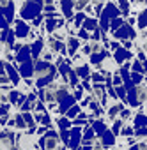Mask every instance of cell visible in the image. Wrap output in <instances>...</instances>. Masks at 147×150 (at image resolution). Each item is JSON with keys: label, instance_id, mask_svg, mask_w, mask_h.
<instances>
[{"label": "cell", "instance_id": "cell-1", "mask_svg": "<svg viewBox=\"0 0 147 150\" xmlns=\"http://www.w3.org/2000/svg\"><path fill=\"white\" fill-rule=\"evenodd\" d=\"M57 145H59V138H57V134H48L46 138H44V150H53V148H57Z\"/></svg>", "mask_w": 147, "mask_h": 150}, {"label": "cell", "instance_id": "cell-2", "mask_svg": "<svg viewBox=\"0 0 147 150\" xmlns=\"http://www.w3.org/2000/svg\"><path fill=\"white\" fill-rule=\"evenodd\" d=\"M13 139H14L13 132H9V131H2V132H0V143H4L6 146H11Z\"/></svg>", "mask_w": 147, "mask_h": 150}, {"label": "cell", "instance_id": "cell-3", "mask_svg": "<svg viewBox=\"0 0 147 150\" xmlns=\"http://www.w3.org/2000/svg\"><path fill=\"white\" fill-rule=\"evenodd\" d=\"M89 7V0H75V9L76 11H82V9H87Z\"/></svg>", "mask_w": 147, "mask_h": 150}, {"label": "cell", "instance_id": "cell-4", "mask_svg": "<svg viewBox=\"0 0 147 150\" xmlns=\"http://www.w3.org/2000/svg\"><path fill=\"white\" fill-rule=\"evenodd\" d=\"M9 4V0H0V6H2V7H6Z\"/></svg>", "mask_w": 147, "mask_h": 150}, {"label": "cell", "instance_id": "cell-5", "mask_svg": "<svg viewBox=\"0 0 147 150\" xmlns=\"http://www.w3.org/2000/svg\"><path fill=\"white\" fill-rule=\"evenodd\" d=\"M143 50L147 51V37H143Z\"/></svg>", "mask_w": 147, "mask_h": 150}, {"label": "cell", "instance_id": "cell-6", "mask_svg": "<svg viewBox=\"0 0 147 150\" xmlns=\"http://www.w3.org/2000/svg\"><path fill=\"white\" fill-rule=\"evenodd\" d=\"M89 2H92V4H99V2H103V0H89Z\"/></svg>", "mask_w": 147, "mask_h": 150}, {"label": "cell", "instance_id": "cell-7", "mask_svg": "<svg viewBox=\"0 0 147 150\" xmlns=\"http://www.w3.org/2000/svg\"><path fill=\"white\" fill-rule=\"evenodd\" d=\"M135 2H136V4H145L147 0H135Z\"/></svg>", "mask_w": 147, "mask_h": 150}, {"label": "cell", "instance_id": "cell-8", "mask_svg": "<svg viewBox=\"0 0 147 150\" xmlns=\"http://www.w3.org/2000/svg\"><path fill=\"white\" fill-rule=\"evenodd\" d=\"M44 2H46V4H51V2H53V0H44Z\"/></svg>", "mask_w": 147, "mask_h": 150}, {"label": "cell", "instance_id": "cell-9", "mask_svg": "<svg viewBox=\"0 0 147 150\" xmlns=\"http://www.w3.org/2000/svg\"><path fill=\"white\" fill-rule=\"evenodd\" d=\"M11 150H20V148H14V146H11Z\"/></svg>", "mask_w": 147, "mask_h": 150}]
</instances>
